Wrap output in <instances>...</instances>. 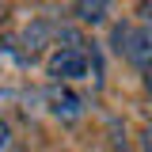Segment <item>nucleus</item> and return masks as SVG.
<instances>
[{
	"label": "nucleus",
	"mask_w": 152,
	"mask_h": 152,
	"mask_svg": "<svg viewBox=\"0 0 152 152\" xmlns=\"http://www.w3.org/2000/svg\"><path fill=\"white\" fill-rule=\"evenodd\" d=\"M91 72V53H88V46H57L50 61H46V76L61 84V88H69L72 80H84V76Z\"/></svg>",
	"instance_id": "1"
},
{
	"label": "nucleus",
	"mask_w": 152,
	"mask_h": 152,
	"mask_svg": "<svg viewBox=\"0 0 152 152\" xmlns=\"http://www.w3.org/2000/svg\"><path fill=\"white\" fill-rule=\"evenodd\" d=\"M50 42H57V23H50V19H34L23 34H19V50H15V57L23 61V65H31Z\"/></svg>",
	"instance_id": "2"
},
{
	"label": "nucleus",
	"mask_w": 152,
	"mask_h": 152,
	"mask_svg": "<svg viewBox=\"0 0 152 152\" xmlns=\"http://www.w3.org/2000/svg\"><path fill=\"white\" fill-rule=\"evenodd\" d=\"M122 57H129L133 69L148 72V57H152V31H148V27H129V31H126Z\"/></svg>",
	"instance_id": "3"
},
{
	"label": "nucleus",
	"mask_w": 152,
	"mask_h": 152,
	"mask_svg": "<svg viewBox=\"0 0 152 152\" xmlns=\"http://www.w3.org/2000/svg\"><path fill=\"white\" fill-rule=\"evenodd\" d=\"M46 103H50V110H53L61 122H76V118L84 114V99L76 91H69V88H61V84H53V88L46 91Z\"/></svg>",
	"instance_id": "4"
},
{
	"label": "nucleus",
	"mask_w": 152,
	"mask_h": 152,
	"mask_svg": "<svg viewBox=\"0 0 152 152\" xmlns=\"http://www.w3.org/2000/svg\"><path fill=\"white\" fill-rule=\"evenodd\" d=\"M72 12H76V19H80V23H103L110 8H107L103 0H95V4H76Z\"/></svg>",
	"instance_id": "5"
},
{
	"label": "nucleus",
	"mask_w": 152,
	"mask_h": 152,
	"mask_svg": "<svg viewBox=\"0 0 152 152\" xmlns=\"http://www.w3.org/2000/svg\"><path fill=\"white\" fill-rule=\"evenodd\" d=\"M8 148V126H4V118H0V152Z\"/></svg>",
	"instance_id": "6"
}]
</instances>
